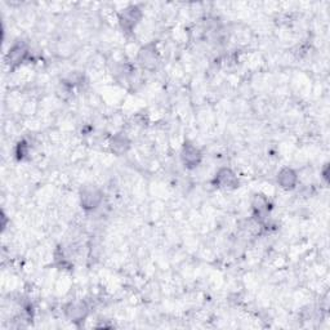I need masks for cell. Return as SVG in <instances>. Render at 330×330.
I'll use <instances>...</instances> for the list:
<instances>
[{
  "mask_svg": "<svg viewBox=\"0 0 330 330\" xmlns=\"http://www.w3.org/2000/svg\"><path fill=\"white\" fill-rule=\"evenodd\" d=\"M102 195L98 188L93 186H86L81 192V204L85 209H94L101 201Z\"/></svg>",
  "mask_w": 330,
  "mask_h": 330,
  "instance_id": "cell-1",
  "label": "cell"
},
{
  "mask_svg": "<svg viewBox=\"0 0 330 330\" xmlns=\"http://www.w3.org/2000/svg\"><path fill=\"white\" fill-rule=\"evenodd\" d=\"M26 54V49L23 45H15L13 46L12 52L9 53V58L12 63H18L21 62V59L23 58V56Z\"/></svg>",
  "mask_w": 330,
  "mask_h": 330,
  "instance_id": "cell-5",
  "label": "cell"
},
{
  "mask_svg": "<svg viewBox=\"0 0 330 330\" xmlns=\"http://www.w3.org/2000/svg\"><path fill=\"white\" fill-rule=\"evenodd\" d=\"M217 182H218L219 187L231 188L236 187L238 178L230 169H222L218 173V176H217Z\"/></svg>",
  "mask_w": 330,
  "mask_h": 330,
  "instance_id": "cell-3",
  "label": "cell"
},
{
  "mask_svg": "<svg viewBox=\"0 0 330 330\" xmlns=\"http://www.w3.org/2000/svg\"><path fill=\"white\" fill-rule=\"evenodd\" d=\"M297 179L298 178H297L296 172H294L293 169H289V168H285V169L281 170L278 177V181L281 185V187L288 188V190H289V188H293L294 186H296Z\"/></svg>",
  "mask_w": 330,
  "mask_h": 330,
  "instance_id": "cell-4",
  "label": "cell"
},
{
  "mask_svg": "<svg viewBox=\"0 0 330 330\" xmlns=\"http://www.w3.org/2000/svg\"><path fill=\"white\" fill-rule=\"evenodd\" d=\"M117 147H120V152L125 151L128 147V141L123 137H115V139L112 141V150L117 151Z\"/></svg>",
  "mask_w": 330,
  "mask_h": 330,
  "instance_id": "cell-6",
  "label": "cell"
},
{
  "mask_svg": "<svg viewBox=\"0 0 330 330\" xmlns=\"http://www.w3.org/2000/svg\"><path fill=\"white\" fill-rule=\"evenodd\" d=\"M201 155L199 152V150L196 147H194L192 145L185 146L182 152V159L183 163L187 164V167H195L196 164H199L200 161Z\"/></svg>",
  "mask_w": 330,
  "mask_h": 330,
  "instance_id": "cell-2",
  "label": "cell"
}]
</instances>
